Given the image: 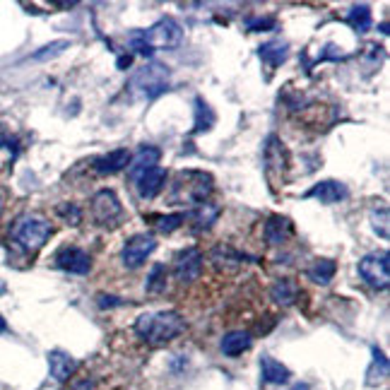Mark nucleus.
Returning <instances> with one entry per match:
<instances>
[{
    "mask_svg": "<svg viewBox=\"0 0 390 390\" xmlns=\"http://www.w3.org/2000/svg\"><path fill=\"white\" fill-rule=\"evenodd\" d=\"M161 157V152L157 147H140V152L135 154V157H130L128 161V174H130V179L133 181H138L142 174L149 171V169H154L157 166V161Z\"/></svg>",
    "mask_w": 390,
    "mask_h": 390,
    "instance_id": "nucleus-12",
    "label": "nucleus"
},
{
    "mask_svg": "<svg viewBox=\"0 0 390 390\" xmlns=\"http://www.w3.org/2000/svg\"><path fill=\"white\" fill-rule=\"evenodd\" d=\"M309 277L314 279L316 284H328L330 279L335 277V263H333V260H328V258L316 260V263L309 268Z\"/></svg>",
    "mask_w": 390,
    "mask_h": 390,
    "instance_id": "nucleus-20",
    "label": "nucleus"
},
{
    "mask_svg": "<svg viewBox=\"0 0 390 390\" xmlns=\"http://www.w3.org/2000/svg\"><path fill=\"white\" fill-rule=\"evenodd\" d=\"M359 275L374 289H388L390 282V258L386 251L369 253L359 260Z\"/></svg>",
    "mask_w": 390,
    "mask_h": 390,
    "instance_id": "nucleus-5",
    "label": "nucleus"
},
{
    "mask_svg": "<svg viewBox=\"0 0 390 390\" xmlns=\"http://www.w3.org/2000/svg\"><path fill=\"white\" fill-rule=\"evenodd\" d=\"M154 251H157V239L149 236V234H138V236L126 241V246H123V251H121V258H123V263H126V268L135 270V268H140Z\"/></svg>",
    "mask_w": 390,
    "mask_h": 390,
    "instance_id": "nucleus-7",
    "label": "nucleus"
},
{
    "mask_svg": "<svg viewBox=\"0 0 390 390\" xmlns=\"http://www.w3.org/2000/svg\"><path fill=\"white\" fill-rule=\"evenodd\" d=\"M251 344H253V340L249 333L234 330V333H226L222 337V344H219V347H222V352L226 356H239V354H244L246 349H251Z\"/></svg>",
    "mask_w": 390,
    "mask_h": 390,
    "instance_id": "nucleus-17",
    "label": "nucleus"
},
{
    "mask_svg": "<svg viewBox=\"0 0 390 390\" xmlns=\"http://www.w3.org/2000/svg\"><path fill=\"white\" fill-rule=\"evenodd\" d=\"M347 22L352 24L354 31H366L369 27H371V12H369V8H352L347 15Z\"/></svg>",
    "mask_w": 390,
    "mask_h": 390,
    "instance_id": "nucleus-25",
    "label": "nucleus"
},
{
    "mask_svg": "<svg viewBox=\"0 0 390 390\" xmlns=\"http://www.w3.org/2000/svg\"><path fill=\"white\" fill-rule=\"evenodd\" d=\"M217 217H219V207L212 205V203L198 205V210H195V214H193V219H195V224H198V229H207V226H210Z\"/></svg>",
    "mask_w": 390,
    "mask_h": 390,
    "instance_id": "nucleus-23",
    "label": "nucleus"
},
{
    "mask_svg": "<svg viewBox=\"0 0 390 390\" xmlns=\"http://www.w3.org/2000/svg\"><path fill=\"white\" fill-rule=\"evenodd\" d=\"M3 207H5V195L0 193V214H3Z\"/></svg>",
    "mask_w": 390,
    "mask_h": 390,
    "instance_id": "nucleus-33",
    "label": "nucleus"
},
{
    "mask_svg": "<svg viewBox=\"0 0 390 390\" xmlns=\"http://www.w3.org/2000/svg\"><path fill=\"white\" fill-rule=\"evenodd\" d=\"M203 272V253L198 249H186L184 253H179L176 265H174V275H176V282L188 284L195 282Z\"/></svg>",
    "mask_w": 390,
    "mask_h": 390,
    "instance_id": "nucleus-9",
    "label": "nucleus"
},
{
    "mask_svg": "<svg viewBox=\"0 0 390 390\" xmlns=\"http://www.w3.org/2000/svg\"><path fill=\"white\" fill-rule=\"evenodd\" d=\"M130 89L135 94H140L142 99H157L159 94H164L169 89V68L159 63L145 65V68L133 75Z\"/></svg>",
    "mask_w": 390,
    "mask_h": 390,
    "instance_id": "nucleus-4",
    "label": "nucleus"
},
{
    "mask_svg": "<svg viewBox=\"0 0 390 390\" xmlns=\"http://www.w3.org/2000/svg\"><path fill=\"white\" fill-rule=\"evenodd\" d=\"M188 219V214L186 212H174V214H166V217H159L157 219V229L161 234H171V231H176L181 224H184Z\"/></svg>",
    "mask_w": 390,
    "mask_h": 390,
    "instance_id": "nucleus-26",
    "label": "nucleus"
},
{
    "mask_svg": "<svg viewBox=\"0 0 390 390\" xmlns=\"http://www.w3.org/2000/svg\"><path fill=\"white\" fill-rule=\"evenodd\" d=\"M260 374H263V381L270 383V386H282V383L289 381V369L284 364H279L272 356H263L260 359Z\"/></svg>",
    "mask_w": 390,
    "mask_h": 390,
    "instance_id": "nucleus-16",
    "label": "nucleus"
},
{
    "mask_svg": "<svg viewBox=\"0 0 390 390\" xmlns=\"http://www.w3.org/2000/svg\"><path fill=\"white\" fill-rule=\"evenodd\" d=\"M294 390H309V388H306V386H296Z\"/></svg>",
    "mask_w": 390,
    "mask_h": 390,
    "instance_id": "nucleus-34",
    "label": "nucleus"
},
{
    "mask_svg": "<svg viewBox=\"0 0 390 390\" xmlns=\"http://www.w3.org/2000/svg\"><path fill=\"white\" fill-rule=\"evenodd\" d=\"M51 234H54V226H51L46 219L34 217V214L19 217L10 229L12 241H15L22 251H29V253L41 249V246L49 241Z\"/></svg>",
    "mask_w": 390,
    "mask_h": 390,
    "instance_id": "nucleus-3",
    "label": "nucleus"
},
{
    "mask_svg": "<svg viewBox=\"0 0 390 390\" xmlns=\"http://www.w3.org/2000/svg\"><path fill=\"white\" fill-rule=\"evenodd\" d=\"M58 214L65 219L68 224H73V226H77L82 222V212H80V207L77 205H68V203H63L61 207H58Z\"/></svg>",
    "mask_w": 390,
    "mask_h": 390,
    "instance_id": "nucleus-28",
    "label": "nucleus"
},
{
    "mask_svg": "<svg viewBox=\"0 0 390 390\" xmlns=\"http://www.w3.org/2000/svg\"><path fill=\"white\" fill-rule=\"evenodd\" d=\"M145 289L149 291V294H159V291H164V289H166V268H164L161 263L154 265L152 272H149Z\"/></svg>",
    "mask_w": 390,
    "mask_h": 390,
    "instance_id": "nucleus-24",
    "label": "nucleus"
},
{
    "mask_svg": "<svg viewBox=\"0 0 390 390\" xmlns=\"http://www.w3.org/2000/svg\"><path fill=\"white\" fill-rule=\"evenodd\" d=\"M56 265L65 272H73V275H87L92 270V258L82 249H63L56 256Z\"/></svg>",
    "mask_w": 390,
    "mask_h": 390,
    "instance_id": "nucleus-10",
    "label": "nucleus"
},
{
    "mask_svg": "<svg viewBox=\"0 0 390 390\" xmlns=\"http://www.w3.org/2000/svg\"><path fill=\"white\" fill-rule=\"evenodd\" d=\"M214 126V114L203 99H195V133H205Z\"/></svg>",
    "mask_w": 390,
    "mask_h": 390,
    "instance_id": "nucleus-22",
    "label": "nucleus"
},
{
    "mask_svg": "<svg viewBox=\"0 0 390 390\" xmlns=\"http://www.w3.org/2000/svg\"><path fill=\"white\" fill-rule=\"evenodd\" d=\"M130 161V152L128 149H114L109 154H101V157L94 159V171L106 176V174H119L121 169H126Z\"/></svg>",
    "mask_w": 390,
    "mask_h": 390,
    "instance_id": "nucleus-14",
    "label": "nucleus"
},
{
    "mask_svg": "<svg viewBox=\"0 0 390 390\" xmlns=\"http://www.w3.org/2000/svg\"><path fill=\"white\" fill-rule=\"evenodd\" d=\"M119 65H121V68H126V65H130V58H121Z\"/></svg>",
    "mask_w": 390,
    "mask_h": 390,
    "instance_id": "nucleus-31",
    "label": "nucleus"
},
{
    "mask_svg": "<svg viewBox=\"0 0 390 390\" xmlns=\"http://www.w3.org/2000/svg\"><path fill=\"white\" fill-rule=\"evenodd\" d=\"M186 330V321L176 311H159V314H147L138 318L135 333L149 344H164L171 342Z\"/></svg>",
    "mask_w": 390,
    "mask_h": 390,
    "instance_id": "nucleus-1",
    "label": "nucleus"
},
{
    "mask_svg": "<svg viewBox=\"0 0 390 390\" xmlns=\"http://www.w3.org/2000/svg\"><path fill=\"white\" fill-rule=\"evenodd\" d=\"M68 46H70V41H54V44H49V46H44L39 54H34L31 58H34V61H49V58H56L58 54H63Z\"/></svg>",
    "mask_w": 390,
    "mask_h": 390,
    "instance_id": "nucleus-27",
    "label": "nucleus"
},
{
    "mask_svg": "<svg viewBox=\"0 0 390 390\" xmlns=\"http://www.w3.org/2000/svg\"><path fill=\"white\" fill-rule=\"evenodd\" d=\"M123 207H121V200L116 198L114 191H99L94 195L92 200V214L96 219V224L101 226H111L116 219L121 217Z\"/></svg>",
    "mask_w": 390,
    "mask_h": 390,
    "instance_id": "nucleus-8",
    "label": "nucleus"
},
{
    "mask_svg": "<svg viewBox=\"0 0 390 390\" xmlns=\"http://www.w3.org/2000/svg\"><path fill=\"white\" fill-rule=\"evenodd\" d=\"M96 299H99V306H101V309H109V306H119V304H121V299H116V296H106V294H99Z\"/></svg>",
    "mask_w": 390,
    "mask_h": 390,
    "instance_id": "nucleus-29",
    "label": "nucleus"
},
{
    "mask_svg": "<svg viewBox=\"0 0 390 390\" xmlns=\"http://www.w3.org/2000/svg\"><path fill=\"white\" fill-rule=\"evenodd\" d=\"M184 39V29L174 17L159 19L157 24H152L149 29L140 31L133 36V46L140 51L142 56H149L154 49H174Z\"/></svg>",
    "mask_w": 390,
    "mask_h": 390,
    "instance_id": "nucleus-2",
    "label": "nucleus"
},
{
    "mask_svg": "<svg viewBox=\"0 0 390 390\" xmlns=\"http://www.w3.org/2000/svg\"><path fill=\"white\" fill-rule=\"evenodd\" d=\"M260 58L270 63V68H277L279 63L287 58V44L282 41H270L265 46H260Z\"/></svg>",
    "mask_w": 390,
    "mask_h": 390,
    "instance_id": "nucleus-21",
    "label": "nucleus"
},
{
    "mask_svg": "<svg viewBox=\"0 0 390 390\" xmlns=\"http://www.w3.org/2000/svg\"><path fill=\"white\" fill-rule=\"evenodd\" d=\"M309 198H316L318 203L323 205H333L347 198V188H344L340 181H321V184H316L309 191Z\"/></svg>",
    "mask_w": 390,
    "mask_h": 390,
    "instance_id": "nucleus-13",
    "label": "nucleus"
},
{
    "mask_svg": "<svg viewBox=\"0 0 390 390\" xmlns=\"http://www.w3.org/2000/svg\"><path fill=\"white\" fill-rule=\"evenodd\" d=\"M166 176L169 174L164 166L149 169V171H145L138 181H135V184H138V195L142 200H152L154 195H159L161 188L166 186Z\"/></svg>",
    "mask_w": 390,
    "mask_h": 390,
    "instance_id": "nucleus-11",
    "label": "nucleus"
},
{
    "mask_svg": "<svg viewBox=\"0 0 390 390\" xmlns=\"http://www.w3.org/2000/svg\"><path fill=\"white\" fill-rule=\"evenodd\" d=\"M260 27H272V19H258V22H251V29H260Z\"/></svg>",
    "mask_w": 390,
    "mask_h": 390,
    "instance_id": "nucleus-30",
    "label": "nucleus"
},
{
    "mask_svg": "<svg viewBox=\"0 0 390 390\" xmlns=\"http://www.w3.org/2000/svg\"><path fill=\"white\" fill-rule=\"evenodd\" d=\"M5 328H8V323H5V318H3V316H0V333H3V330H5Z\"/></svg>",
    "mask_w": 390,
    "mask_h": 390,
    "instance_id": "nucleus-32",
    "label": "nucleus"
},
{
    "mask_svg": "<svg viewBox=\"0 0 390 390\" xmlns=\"http://www.w3.org/2000/svg\"><path fill=\"white\" fill-rule=\"evenodd\" d=\"M272 299H275L277 304H282V306L294 304L299 299V287L294 279H277V282L272 284Z\"/></svg>",
    "mask_w": 390,
    "mask_h": 390,
    "instance_id": "nucleus-19",
    "label": "nucleus"
},
{
    "mask_svg": "<svg viewBox=\"0 0 390 390\" xmlns=\"http://www.w3.org/2000/svg\"><path fill=\"white\" fill-rule=\"evenodd\" d=\"M289 234H291V224H289V219H284V217H270L268 224H265V239L275 246L287 241Z\"/></svg>",
    "mask_w": 390,
    "mask_h": 390,
    "instance_id": "nucleus-18",
    "label": "nucleus"
},
{
    "mask_svg": "<svg viewBox=\"0 0 390 390\" xmlns=\"http://www.w3.org/2000/svg\"><path fill=\"white\" fill-rule=\"evenodd\" d=\"M49 369H51V376H54L56 381L65 383L70 376L75 374L77 361L70 354L61 352V349H54V352H49Z\"/></svg>",
    "mask_w": 390,
    "mask_h": 390,
    "instance_id": "nucleus-15",
    "label": "nucleus"
},
{
    "mask_svg": "<svg viewBox=\"0 0 390 390\" xmlns=\"http://www.w3.org/2000/svg\"><path fill=\"white\" fill-rule=\"evenodd\" d=\"M176 193L184 191V200L193 205H203L212 193V179L203 171H181L176 179Z\"/></svg>",
    "mask_w": 390,
    "mask_h": 390,
    "instance_id": "nucleus-6",
    "label": "nucleus"
}]
</instances>
